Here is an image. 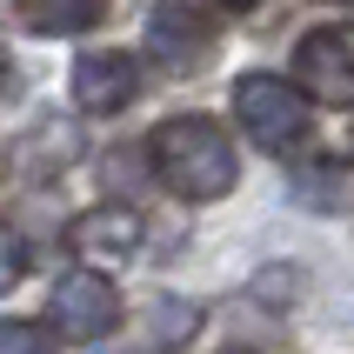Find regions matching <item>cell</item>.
I'll return each instance as SVG.
<instances>
[{
	"label": "cell",
	"instance_id": "3",
	"mask_svg": "<svg viewBox=\"0 0 354 354\" xmlns=\"http://www.w3.org/2000/svg\"><path fill=\"white\" fill-rule=\"evenodd\" d=\"M295 80L321 107H354V27H315L295 47Z\"/></svg>",
	"mask_w": 354,
	"mask_h": 354
},
{
	"label": "cell",
	"instance_id": "10",
	"mask_svg": "<svg viewBox=\"0 0 354 354\" xmlns=\"http://www.w3.org/2000/svg\"><path fill=\"white\" fill-rule=\"evenodd\" d=\"M20 274H27V248H20V234L7 227V221H0V295H7Z\"/></svg>",
	"mask_w": 354,
	"mask_h": 354
},
{
	"label": "cell",
	"instance_id": "4",
	"mask_svg": "<svg viewBox=\"0 0 354 354\" xmlns=\"http://www.w3.org/2000/svg\"><path fill=\"white\" fill-rule=\"evenodd\" d=\"M54 328H60L67 341H100V335H114V328H120V295H114V281L94 274V268L60 274V288H54Z\"/></svg>",
	"mask_w": 354,
	"mask_h": 354
},
{
	"label": "cell",
	"instance_id": "11",
	"mask_svg": "<svg viewBox=\"0 0 354 354\" xmlns=\"http://www.w3.org/2000/svg\"><path fill=\"white\" fill-rule=\"evenodd\" d=\"M7 94H14V60L0 54V100H7Z\"/></svg>",
	"mask_w": 354,
	"mask_h": 354
},
{
	"label": "cell",
	"instance_id": "5",
	"mask_svg": "<svg viewBox=\"0 0 354 354\" xmlns=\"http://www.w3.org/2000/svg\"><path fill=\"white\" fill-rule=\"evenodd\" d=\"M140 234H147V227H140L134 207H87V214L67 227V248H74L80 261H94V274H100L107 261H127V254H134Z\"/></svg>",
	"mask_w": 354,
	"mask_h": 354
},
{
	"label": "cell",
	"instance_id": "6",
	"mask_svg": "<svg viewBox=\"0 0 354 354\" xmlns=\"http://www.w3.org/2000/svg\"><path fill=\"white\" fill-rule=\"evenodd\" d=\"M140 87V67L127 54H80L74 60V107L80 114H120Z\"/></svg>",
	"mask_w": 354,
	"mask_h": 354
},
{
	"label": "cell",
	"instance_id": "7",
	"mask_svg": "<svg viewBox=\"0 0 354 354\" xmlns=\"http://www.w3.org/2000/svg\"><path fill=\"white\" fill-rule=\"evenodd\" d=\"M214 27H221V14H207V7H154L147 14V40L160 47V60H194L207 40H214Z\"/></svg>",
	"mask_w": 354,
	"mask_h": 354
},
{
	"label": "cell",
	"instance_id": "9",
	"mask_svg": "<svg viewBox=\"0 0 354 354\" xmlns=\"http://www.w3.org/2000/svg\"><path fill=\"white\" fill-rule=\"evenodd\" d=\"M0 354H54V335L40 321H0Z\"/></svg>",
	"mask_w": 354,
	"mask_h": 354
},
{
	"label": "cell",
	"instance_id": "8",
	"mask_svg": "<svg viewBox=\"0 0 354 354\" xmlns=\"http://www.w3.org/2000/svg\"><path fill=\"white\" fill-rule=\"evenodd\" d=\"M20 20L34 34H87V27H100V7H27Z\"/></svg>",
	"mask_w": 354,
	"mask_h": 354
},
{
	"label": "cell",
	"instance_id": "1",
	"mask_svg": "<svg viewBox=\"0 0 354 354\" xmlns=\"http://www.w3.org/2000/svg\"><path fill=\"white\" fill-rule=\"evenodd\" d=\"M147 160H154V180L167 187V194H180V201H221L241 180L234 140H227V127L207 120V114L160 120L154 140H147Z\"/></svg>",
	"mask_w": 354,
	"mask_h": 354
},
{
	"label": "cell",
	"instance_id": "2",
	"mask_svg": "<svg viewBox=\"0 0 354 354\" xmlns=\"http://www.w3.org/2000/svg\"><path fill=\"white\" fill-rule=\"evenodd\" d=\"M234 114L268 154H295L301 140H308V100L281 74H241L234 80Z\"/></svg>",
	"mask_w": 354,
	"mask_h": 354
}]
</instances>
